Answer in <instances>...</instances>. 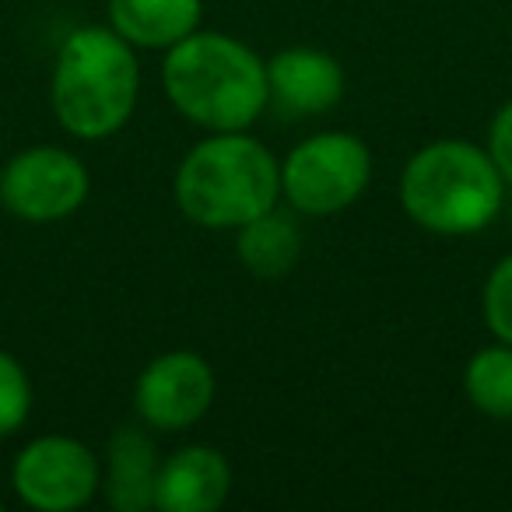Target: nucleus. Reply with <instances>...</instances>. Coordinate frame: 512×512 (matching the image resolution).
Wrapping results in <instances>:
<instances>
[{"label":"nucleus","instance_id":"6e6552de","mask_svg":"<svg viewBox=\"0 0 512 512\" xmlns=\"http://www.w3.org/2000/svg\"><path fill=\"white\" fill-rule=\"evenodd\" d=\"M214 390V369L197 351H169L137 376L134 411L148 428L183 432L211 411Z\"/></svg>","mask_w":512,"mask_h":512},{"label":"nucleus","instance_id":"1a4fd4ad","mask_svg":"<svg viewBox=\"0 0 512 512\" xmlns=\"http://www.w3.org/2000/svg\"><path fill=\"white\" fill-rule=\"evenodd\" d=\"M271 106L285 116H320L341 102L344 71L330 53L313 46H292L267 60Z\"/></svg>","mask_w":512,"mask_h":512},{"label":"nucleus","instance_id":"ddd939ff","mask_svg":"<svg viewBox=\"0 0 512 512\" xmlns=\"http://www.w3.org/2000/svg\"><path fill=\"white\" fill-rule=\"evenodd\" d=\"M235 253H239L242 267L253 278H285L295 271L302 256V235L288 214H281L278 207H271L260 218L246 221L242 228H235Z\"/></svg>","mask_w":512,"mask_h":512},{"label":"nucleus","instance_id":"dca6fc26","mask_svg":"<svg viewBox=\"0 0 512 512\" xmlns=\"http://www.w3.org/2000/svg\"><path fill=\"white\" fill-rule=\"evenodd\" d=\"M484 323L502 344H512V253L502 256L495 271L488 274V285L481 295Z\"/></svg>","mask_w":512,"mask_h":512},{"label":"nucleus","instance_id":"2eb2a0df","mask_svg":"<svg viewBox=\"0 0 512 512\" xmlns=\"http://www.w3.org/2000/svg\"><path fill=\"white\" fill-rule=\"evenodd\" d=\"M32 414V383L18 358L0 351V439L15 435Z\"/></svg>","mask_w":512,"mask_h":512},{"label":"nucleus","instance_id":"a211bd4d","mask_svg":"<svg viewBox=\"0 0 512 512\" xmlns=\"http://www.w3.org/2000/svg\"><path fill=\"white\" fill-rule=\"evenodd\" d=\"M99 4H109V0H99Z\"/></svg>","mask_w":512,"mask_h":512},{"label":"nucleus","instance_id":"4468645a","mask_svg":"<svg viewBox=\"0 0 512 512\" xmlns=\"http://www.w3.org/2000/svg\"><path fill=\"white\" fill-rule=\"evenodd\" d=\"M463 390L481 414L512 421V344L477 351L463 372Z\"/></svg>","mask_w":512,"mask_h":512},{"label":"nucleus","instance_id":"20e7f679","mask_svg":"<svg viewBox=\"0 0 512 512\" xmlns=\"http://www.w3.org/2000/svg\"><path fill=\"white\" fill-rule=\"evenodd\" d=\"M400 204L414 225L432 235H474L502 211L505 179L488 151L446 137L414 151L404 165Z\"/></svg>","mask_w":512,"mask_h":512},{"label":"nucleus","instance_id":"f3484780","mask_svg":"<svg viewBox=\"0 0 512 512\" xmlns=\"http://www.w3.org/2000/svg\"><path fill=\"white\" fill-rule=\"evenodd\" d=\"M488 155L495 162V169L502 172L505 186H512V102H505L495 113V120H491Z\"/></svg>","mask_w":512,"mask_h":512},{"label":"nucleus","instance_id":"f03ea898","mask_svg":"<svg viewBox=\"0 0 512 512\" xmlns=\"http://www.w3.org/2000/svg\"><path fill=\"white\" fill-rule=\"evenodd\" d=\"M141 92L134 46L113 25H88L64 39L53 67V113L78 141H102L127 127Z\"/></svg>","mask_w":512,"mask_h":512},{"label":"nucleus","instance_id":"7ed1b4c3","mask_svg":"<svg viewBox=\"0 0 512 512\" xmlns=\"http://www.w3.org/2000/svg\"><path fill=\"white\" fill-rule=\"evenodd\" d=\"M281 197V165L246 130L193 144L176 172V204L200 228H242Z\"/></svg>","mask_w":512,"mask_h":512},{"label":"nucleus","instance_id":"9b49d317","mask_svg":"<svg viewBox=\"0 0 512 512\" xmlns=\"http://www.w3.org/2000/svg\"><path fill=\"white\" fill-rule=\"evenodd\" d=\"M109 460L102 470V491L116 512H144L155 505L158 449L141 425H123L109 439Z\"/></svg>","mask_w":512,"mask_h":512},{"label":"nucleus","instance_id":"f8f14e48","mask_svg":"<svg viewBox=\"0 0 512 512\" xmlns=\"http://www.w3.org/2000/svg\"><path fill=\"white\" fill-rule=\"evenodd\" d=\"M109 25L141 50H169L200 29L204 0H109Z\"/></svg>","mask_w":512,"mask_h":512},{"label":"nucleus","instance_id":"423d86ee","mask_svg":"<svg viewBox=\"0 0 512 512\" xmlns=\"http://www.w3.org/2000/svg\"><path fill=\"white\" fill-rule=\"evenodd\" d=\"M88 169L57 144H36L0 169V204L15 218L46 225L71 218L88 200Z\"/></svg>","mask_w":512,"mask_h":512},{"label":"nucleus","instance_id":"0eeeda50","mask_svg":"<svg viewBox=\"0 0 512 512\" xmlns=\"http://www.w3.org/2000/svg\"><path fill=\"white\" fill-rule=\"evenodd\" d=\"M11 484L29 509L74 512L102 491V467L85 442L71 435H43L15 456Z\"/></svg>","mask_w":512,"mask_h":512},{"label":"nucleus","instance_id":"f257e3e1","mask_svg":"<svg viewBox=\"0 0 512 512\" xmlns=\"http://www.w3.org/2000/svg\"><path fill=\"white\" fill-rule=\"evenodd\" d=\"M162 88L179 116L211 134L249 130L271 106L267 64L246 43L221 32H193L169 46Z\"/></svg>","mask_w":512,"mask_h":512},{"label":"nucleus","instance_id":"9d476101","mask_svg":"<svg viewBox=\"0 0 512 512\" xmlns=\"http://www.w3.org/2000/svg\"><path fill=\"white\" fill-rule=\"evenodd\" d=\"M232 491V467L214 446H186L162 460L155 484V509L214 512Z\"/></svg>","mask_w":512,"mask_h":512},{"label":"nucleus","instance_id":"39448f33","mask_svg":"<svg viewBox=\"0 0 512 512\" xmlns=\"http://www.w3.org/2000/svg\"><path fill=\"white\" fill-rule=\"evenodd\" d=\"M372 179L369 144L344 130H323L288 151L281 193L299 214L330 218L351 207Z\"/></svg>","mask_w":512,"mask_h":512}]
</instances>
